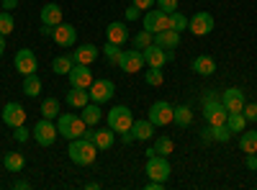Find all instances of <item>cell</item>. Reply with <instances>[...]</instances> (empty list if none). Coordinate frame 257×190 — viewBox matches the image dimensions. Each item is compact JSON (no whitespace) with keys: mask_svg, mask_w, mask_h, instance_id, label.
<instances>
[{"mask_svg":"<svg viewBox=\"0 0 257 190\" xmlns=\"http://www.w3.org/2000/svg\"><path fill=\"white\" fill-rule=\"evenodd\" d=\"M144 80H147V85L160 88L162 82H165V75H162V70H160V67H149V70H147V75H144Z\"/></svg>","mask_w":257,"mask_h":190,"instance_id":"obj_36","label":"cell"},{"mask_svg":"<svg viewBox=\"0 0 257 190\" xmlns=\"http://www.w3.org/2000/svg\"><path fill=\"white\" fill-rule=\"evenodd\" d=\"M193 70H196L198 75H213L216 72V62H213L208 54H201V57H196V62H193Z\"/></svg>","mask_w":257,"mask_h":190,"instance_id":"obj_24","label":"cell"},{"mask_svg":"<svg viewBox=\"0 0 257 190\" xmlns=\"http://www.w3.org/2000/svg\"><path fill=\"white\" fill-rule=\"evenodd\" d=\"M13 29H16V21H13V16H11L8 11H3V13H0V34L8 36V34H13Z\"/></svg>","mask_w":257,"mask_h":190,"instance_id":"obj_38","label":"cell"},{"mask_svg":"<svg viewBox=\"0 0 257 190\" xmlns=\"http://www.w3.org/2000/svg\"><path fill=\"white\" fill-rule=\"evenodd\" d=\"M242 113H244L247 121H257V103H244Z\"/></svg>","mask_w":257,"mask_h":190,"instance_id":"obj_41","label":"cell"},{"mask_svg":"<svg viewBox=\"0 0 257 190\" xmlns=\"http://www.w3.org/2000/svg\"><path fill=\"white\" fill-rule=\"evenodd\" d=\"M142 16V11L137 8V6H132V8H126V21H137Z\"/></svg>","mask_w":257,"mask_h":190,"instance_id":"obj_44","label":"cell"},{"mask_svg":"<svg viewBox=\"0 0 257 190\" xmlns=\"http://www.w3.org/2000/svg\"><path fill=\"white\" fill-rule=\"evenodd\" d=\"M54 41H57V47H62V49H70V47H75V41H77V31H75V26H70V24H59V26H54Z\"/></svg>","mask_w":257,"mask_h":190,"instance_id":"obj_16","label":"cell"},{"mask_svg":"<svg viewBox=\"0 0 257 190\" xmlns=\"http://www.w3.org/2000/svg\"><path fill=\"white\" fill-rule=\"evenodd\" d=\"M24 93H26L29 98H36V95L41 93V80L36 77V72L24 77Z\"/></svg>","mask_w":257,"mask_h":190,"instance_id":"obj_28","label":"cell"},{"mask_svg":"<svg viewBox=\"0 0 257 190\" xmlns=\"http://www.w3.org/2000/svg\"><path fill=\"white\" fill-rule=\"evenodd\" d=\"M41 24L59 26V24H62V8H59L57 3H47L44 8H41Z\"/></svg>","mask_w":257,"mask_h":190,"instance_id":"obj_21","label":"cell"},{"mask_svg":"<svg viewBox=\"0 0 257 190\" xmlns=\"http://www.w3.org/2000/svg\"><path fill=\"white\" fill-rule=\"evenodd\" d=\"M59 116V100L57 98H47L44 103H41V118H57Z\"/></svg>","mask_w":257,"mask_h":190,"instance_id":"obj_30","label":"cell"},{"mask_svg":"<svg viewBox=\"0 0 257 190\" xmlns=\"http://www.w3.org/2000/svg\"><path fill=\"white\" fill-rule=\"evenodd\" d=\"M57 131H59V136H64V139H80V136H85V131H88V123H85L80 116H72V113H59L57 116Z\"/></svg>","mask_w":257,"mask_h":190,"instance_id":"obj_2","label":"cell"},{"mask_svg":"<svg viewBox=\"0 0 257 190\" xmlns=\"http://www.w3.org/2000/svg\"><path fill=\"white\" fill-rule=\"evenodd\" d=\"M3 123L16 129V126H24L26 123V108L21 103H6L3 108Z\"/></svg>","mask_w":257,"mask_h":190,"instance_id":"obj_13","label":"cell"},{"mask_svg":"<svg viewBox=\"0 0 257 190\" xmlns=\"http://www.w3.org/2000/svg\"><path fill=\"white\" fill-rule=\"evenodd\" d=\"M147 190H165V182H160V180H149V182H147Z\"/></svg>","mask_w":257,"mask_h":190,"instance_id":"obj_45","label":"cell"},{"mask_svg":"<svg viewBox=\"0 0 257 190\" xmlns=\"http://www.w3.org/2000/svg\"><path fill=\"white\" fill-rule=\"evenodd\" d=\"M105 41L123 47L126 41H128V29H126V24H121V21H113V24H108V29H105Z\"/></svg>","mask_w":257,"mask_h":190,"instance_id":"obj_19","label":"cell"},{"mask_svg":"<svg viewBox=\"0 0 257 190\" xmlns=\"http://www.w3.org/2000/svg\"><path fill=\"white\" fill-rule=\"evenodd\" d=\"M3 49H6V39H3V34H0V57H3Z\"/></svg>","mask_w":257,"mask_h":190,"instance_id":"obj_51","label":"cell"},{"mask_svg":"<svg viewBox=\"0 0 257 190\" xmlns=\"http://www.w3.org/2000/svg\"><path fill=\"white\" fill-rule=\"evenodd\" d=\"M226 126H229V131H231V134H234V131H244V126H247L244 113H229Z\"/></svg>","mask_w":257,"mask_h":190,"instance_id":"obj_34","label":"cell"},{"mask_svg":"<svg viewBox=\"0 0 257 190\" xmlns=\"http://www.w3.org/2000/svg\"><path fill=\"white\" fill-rule=\"evenodd\" d=\"M149 44H155V34H149L147 29L139 31V34L132 39V47H134V49H147Z\"/></svg>","mask_w":257,"mask_h":190,"instance_id":"obj_32","label":"cell"},{"mask_svg":"<svg viewBox=\"0 0 257 190\" xmlns=\"http://www.w3.org/2000/svg\"><path fill=\"white\" fill-rule=\"evenodd\" d=\"M70 85L72 88H82V90H88L90 85H93V72L88 70V65H75L72 70H70Z\"/></svg>","mask_w":257,"mask_h":190,"instance_id":"obj_15","label":"cell"},{"mask_svg":"<svg viewBox=\"0 0 257 190\" xmlns=\"http://www.w3.org/2000/svg\"><path fill=\"white\" fill-rule=\"evenodd\" d=\"M13 65H16V70L24 75V77H26V75H34V72L39 70L36 54H34L31 49H18L16 57H13Z\"/></svg>","mask_w":257,"mask_h":190,"instance_id":"obj_10","label":"cell"},{"mask_svg":"<svg viewBox=\"0 0 257 190\" xmlns=\"http://www.w3.org/2000/svg\"><path fill=\"white\" fill-rule=\"evenodd\" d=\"M75 67V62H72V57H57L54 62H52V70L57 72V75H70V70Z\"/></svg>","mask_w":257,"mask_h":190,"instance_id":"obj_31","label":"cell"},{"mask_svg":"<svg viewBox=\"0 0 257 190\" xmlns=\"http://www.w3.org/2000/svg\"><path fill=\"white\" fill-rule=\"evenodd\" d=\"M211 139L213 141H229L231 139V131H229V126L226 123H221V126H211Z\"/></svg>","mask_w":257,"mask_h":190,"instance_id":"obj_37","label":"cell"},{"mask_svg":"<svg viewBox=\"0 0 257 190\" xmlns=\"http://www.w3.org/2000/svg\"><path fill=\"white\" fill-rule=\"evenodd\" d=\"M13 187L16 190H29L31 185H29V180H18V182H13Z\"/></svg>","mask_w":257,"mask_h":190,"instance_id":"obj_49","label":"cell"},{"mask_svg":"<svg viewBox=\"0 0 257 190\" xmlns=\"http://www.w3.org/2000/svg\"><path fill=\"white\" fill-rule=\"evenodd\" d=\"M132 123H134V113L132 108H126V105H116V108L108 111V126L113 131H128L132 129Z\"/></svg>","mask_w":257,"mask_h":190,"instance_id":"obj_5","label":"cell"},{"mask_svg":"<svg viewBox=\"0 0 257 190\" xmlns=\"http://www.w3.org/2000/svg\"><path fill=\"white\" fill-rule=\"evenodd\" d=\"M98 54H100V49L95 47V44H82V47H77L70 57H72V62L75 65H93V62L98 59Z\"/></svg>","mask_w":257,"mask_h":190,"instance_id":"obj_18","label":"cell"},{"mask_svg":"<svg viewBox=\"0 0 257 190\" xmlns=\"http://www.w3.org/2000/svg\"><path fill=\"white\" fill-rule=\"evenodd\" d=\"M155 44L162 47V49H175L180 44V34L173 31V29H165V31L155 34Z\"/></svg>","mask_w":257,"mask_h":190,"instance_id":"obj_20","label":"cell"},{"mask_svg":"<svg viewBox=\"0 0 257 190\" xmlns=\"http://www.w3.org/2000/svg\"><path fill=\"white\" fill-rule=\"evenodd\" d=\"M142 54H144V65L160 67V70L167 65V62L175 59V52H173V49H162V47H157V44H149L147 49H142Z\"/></svg>","mask_w":257,"mask_h":190,"instance_id":"obj_3","label":"cell"},{"mask_svg":"<svg viewBox=\"0 0 257 190\" xmlns=\"http://www.w3.org/2000/svg\"><path fill=\"white\" fill-rule=\"evenodd\" d=\"M170 29L178 31V34L185 31V29H188V18H185L183 13H178V11H175V13H170Z\"/></svg>","mask_w":257,"mask_h":190,"instance_id":"obj_39","label":"cell"},{"mask_svg":"<svg viewBox=\"0 0 257 190\" xmlns=\"http://www.w3.org/2000/svg\"><path fill=\"white\" fill-rule=\"evenodd\" d=\"M85 139H90L95 146H98V152H105V149H111L116 136H113V129L108 126V129H98V131H85Z\"/></svg>","mask_w":257,"mask_h":190,"instance_id":"obj_17","label":"cell"},{"mask_svg":"<svg viewBox=\"0 0 257 190\" xmlns=\"http://www.w3.org/2000/svg\"><path fill=\"white\" fill-rule=\"evenodd\" d=\"M31 136L36 139V144H39V146H52V144L57 141V136H59V131H57V123H52L49 118H41V121L34 126Z\"/></svg>","mask_w":257,"mask_h":190,"instance_id":"obj_6","label":"cell"},{"mask_svg":"<svg viewBox=\"0 0 257 190\" xmlns=\"http://www.w3.org/2000/svg\"><path fill=\"white\" fill-rule=\"evenodd\" d=\"M118 70L128 72V75L144 70V54H142V49H123L121 57H118Z\"/></svg>","mask_w":257,"mask_h":190,"instance_id":"obj_7","label":"cell"},{"mask_svg":"<svg viewBox=\"0 0 257 190\" xmlns=\"http://www.w3.org/2000/svg\"><path fill=\"white\" fill-rule=\"evenodd\" d=\"M29 136H31V131L26 129V123H24V126H16V129H13V139H16V141H26Z\"/></svg>","mask_w":257,"mask_h":190,"instance_id":"obj_40","label":"cell"},{"mask_svg":"<svg viewBox=\"0 0 257 190\" xmlns=\"http://www.w3.org/2000/svg\"><path fill=\"white\" fill-rule=\"evenodd\" d=\"M173 149H175V144H173V139H170V136H160L157 144H155V152L162 154V157H170V154H173Z\"/></svg>","mask_w":257,"mask_h":190,"instance_id":"obj_35","label":"cell"},{"mask_svg":"<svg viewBox=\"0 0 257 190\" xmlns=\"http://www.w3.org/2000/svg\"><path fill=\"white\" fill-rule=\"evenodd\" d=\"M170 162H167V157H162V154H155V157H149L147 159V175H149V180H160V182H167L170 180Z\"/></svg>","mask_w":257,"mask_h":190,"instance_id":"obj_8","label":"cell"},{"mask_svg":"<svg viewBox=\"0 0 257 190\" xmlns=\"http://www.w3.org/2000/svg\"><path fill=\"white\" fill-rule=\"evenodd\" d=\"M190 121H193V111L188 108V105H178V108L173 111V123H178V126H190Z\"/></svg>","mask_w":257,"mask_h":190,"instance_id":"obj_29","label":"cell"},{"mask_svg":"<svg viewBox=\"0 0 257 190\" xmlns=\"http://www.w3.org/2000/svg\"><path fill=\"white\" fill-rule=\"evenodd\" d=\"M247 167L249 170H257V154H247Z\"/></svg>","mask_w":257,"mask_h":190,"instance_id":"obj_47","label":"cell"},{"mask_svg":"<svg viewBox=\"0 0 257 190\" xmlns=\"http://www.w3.org/2000/svg\"><path fill=\"white\" fill-rule=\"evenodd\" d=\"M121 141H123V144H132V141H137V139H134V134H132V129H128V131H121Z\"/></svg>","mask_w":257,"mask_h":190,"instance_id":"obj_46","label":"cell"},{"mask_svg":"<svg viewBox=\"0 0 257 190\" xmlns=\"http://www.w3.org/2000/svg\"><path fill=\"white\" fill-rule=\"evenodd\" d=\"M39 31H41V36H52V34H54V26H47V24H41V29H39Z\"/></svg>","mask_w":257,"mask_h":190,"instance_id":"obj_48","label":"cell"},{"mask_svg":"<svg viewBox=\"0 0 257 190\" xmlns=\"http://www.w3.org/2000/svg\"><path fill=\"white\" fill-rule=\"evenodd\" d=\"M221 103H224V108L229 111V113H242V108H244V90H239V88H229V90H224V95H221Z\"/></svg>","mask_w":257,"mask_h":190,"instance_id":"obj_14","label":"cell"},{"mask_svg":"<svg viewBox=\"0 0 257 190\" xmlns=\"http://www.w3.org/2000/svg\"><path fill=\"white\" fill-rule=\"evenodd\" d=\"M3 164H6L8 172H21L26 167V157L21 154V152H8L6 159H3Z\"/></svg>","mask_w":257,"mask_h":190,"instance_id":"obj_26","label":"cell"},{"mask_svg":"<svg viewBox=\"0 0 257 190\" xmlns=\"http://www.w3.org/2000/svg\"><path fill=\"white\" fill-rule=\"evenodd\" d=\"M121 47L118 44H111V41H105V47H103V57L108 59V65H118V57H121Z\"/></svg>","mask_w":257,"mask_h":190,"instance_id":"obj_33","label":"cell"},{"mask_svg":"<svg viewBox=\"0 0 257 190\" xmlns=\"http://www.w3.org/2000/svg\"><path fill=\"white\" fill-rule=\"evenodd\" d=\"M173 105L165 103V100H157L152 103V108H149V121H152L155 126H167L170 121H173Z\"/></svg>","mask_w":257,"mask_h":190,"instance_id":"obj_11","label":"cell"},{"mask_svg":"<svg viewBox=\"0 0 257 190\" xmlns=\"http://www.w3.org/2000/svg\"><path fill=\"white\" fill-rule=\"evenodd\" d=\"M239 149L247 152V154H254V152H257V131H242V136H239Z\"/></svg>","mask_w":257,"mask_h":190,"instance_id":"obj_27","label":"cell"},{"mask_svg":"<svg viewBox=\"0 0 257 190\" xmlns=\"http://www.w3.org/2000/svg\"><path fill=\"white\" fill-rule=\"evenodd\" d=\"M113 93H116V85L111 80H93V85L88 88V95H90V100L93 103H108L111 98H113Z\"/></svg>","mask_w":257,"mask_h":190,"instance_id":"obj_9","label":"cell"},{"mask_svg":"<svg viewBox=\"0 0 257 190\" xmlns=\"http://www.w3.org/2000/svg\"><path fill=\"white\" fill-rule=\"evenodd\" d=\"M157 6H160V11H165V13H175V11H178V0H157Z\"/></svg>","mask_w":257,"mask_h":190,"instance_id":"obj_42","label":"cell"},{"mask_svg":"<svg viewBox=\"0 0 257 190\" xmlns=\"http://www.w3.org/2000/svg\"><path fill=\"white\" fill-rule=\"evenodd\" d=\"M152 129H155V123L149 121V118H144V121H134V123H132V134H134L137 141H147L149 136L155 134Z\"/></svg>","mask_w":257,"mask_h":190,"instance_id":"obj_22","label":"cell"},{"mask_svg":"<svg viewBox=\"0 0 257 190\" xmlns=\"http://www.w3.org/2000/svg\"><path fill=\"white\" fill-rule=\"evenodd\" d=\"M188 26H190V34H196V36H206L213 31V16L206 13V11H198L196 16H193L188 21Z\"/></svg>","mask_w":257,"mask_h":190,"instance_id":"obj_12","label":"cell"},{"mask_svg":"<svg viewBox=\"0 0 257 190\" xmlns=\"http://www.w3.org/2000/svg\"><path fill=\"white\" fill-rule=\"evenodd\" d=\"M155 3H157V0H132V6H137L142 13H144V11H149V8L155 6Z\"/></svg>","mask_w":257,"mask_h":190,"instance_id":"obj_43","label":"cell"},{"mask_svg":"<svg viewBox=\"0 0 257 190\" xmlns=\"http://www.w3.org/2000/svg\"><path fill=\"white\" fill-rule=\"evenodd\" d=\"M254 187H257V185H254Z\"/></svg>","mask_w":257,"mask_h":190,"instance_id":"obj_52","label":"cell"},{"mask_svg":"<svg viewBox=\"0 0 257 190\" xmlns=\"http://www.w3.org/2000/svg\"><path fill=\"white\" fill-rule=\"evenodd\" d=\"M16 3H18V0H3V8L11 11V8H16Z\"/></svg>","mask_w":257,"mask_h":190,"instance_id":"obj_50","label":"cell"},{"mask_svg":"<svg viewBox=\"0 0 257 190\" xmlns=\"http://www.w3.org/2000/svg\"><path fill=\"white\" fill-rule=\"evenodd\" d=\"M142 24H144V29L149 34H160V31L170 29V13H165L160 8H149V11H144Z\"/></svg>","mask_w":257,"mask_h":190,"instance_id":"obj_4","label":"cell"},{"mask_svg":"<svg viewBox=\"0 0 257 190\" xmlns=\"http://www.w3.org/2000/svg\"><path fill=\"white\" fill-rule=\"evenodd\" d=\"M67 154H70V159L75 162V164H93L95 162V157H98V146L90 141V139H85V136H80V139H72L70 141V149H67Z\"/></svg>","mask_w":257,"mask_h":190,"instance_id":"obj_1","label":"cell"},{"mask_svg":"<svg viewBox=\"0 0 257 190\" xmlns=\"http://www.w3.org/2000/svg\"><path fill=\"white\" fill-rule=\"evenodd\" d=\"M88 90H82V88H72V90H67V105H72V108H85L88 105Z\"/></svg>","mask_w":257,"mask_h":190,"instance_id":"obj_25","label":"cell"},{"mask_svg":"<svg viewBox=\"0 0 257 190\" xmlns=\"http://www.w3.org/2000/svg\"><path fill=\"white\" fill-rule=\"evenodd\" d=\"M80 111H82L80 118L88 123V126H95V123L103 118V111H100V105H98V103H88V105H85V108H80Z\"/></svg>","mask_w":257,"mask_h":190,"instance_id":"obj_23","label":"cell"}]
</instances>
